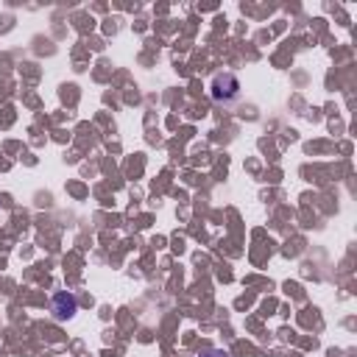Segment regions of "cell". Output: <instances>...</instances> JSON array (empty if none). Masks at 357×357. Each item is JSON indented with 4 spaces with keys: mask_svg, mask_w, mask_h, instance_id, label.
Instances as JSON below:
<instances>
[{
    "mask_svg": "<svg viewBox=\"0 0 357 357\" xmlns=\"http://www.w3.org/2000/svg\"><path fill=\"white\" fill-rule=\"evenodd\" d=\"M209 95L212 100L218 103H231L237 95H240V81L234 73H218L212 78V86H209Z\"/></svg>",
    "mask_w": 357,
    "mask_h": 357,
    "instance_id": "1",
    "label": "cell"
},
{
    "mask_svg": "<svg viewBox=\"0 0 357 357\" xmlns=\"http://www.w3.org/2000/svg\"><path fill=\"white\" fill-rule=\"evenodd\" d=\"M201 357H231V354L223 349H206V351H201Z\"/></svg>",
    "mask_w": 357,
    "mask_h": 357,
    "instance_id": "3",
    "label": "cell"
},
{
    "mask_svg": "<svg viewBox=\"0 0 357 357\" xmlns=\"http://www.w3.org/2000/svg\"><path fill=\"white\" fill-rule=\"evenodd\" d=\"M75 312H78V301L73 293H56L53 296V315L59 321H70Z\"/></svg>",
    "mask_w": 357,
    "mask_h": 357,
    "instance_id": "2",
    "label": "cell"
}]
</instances>
